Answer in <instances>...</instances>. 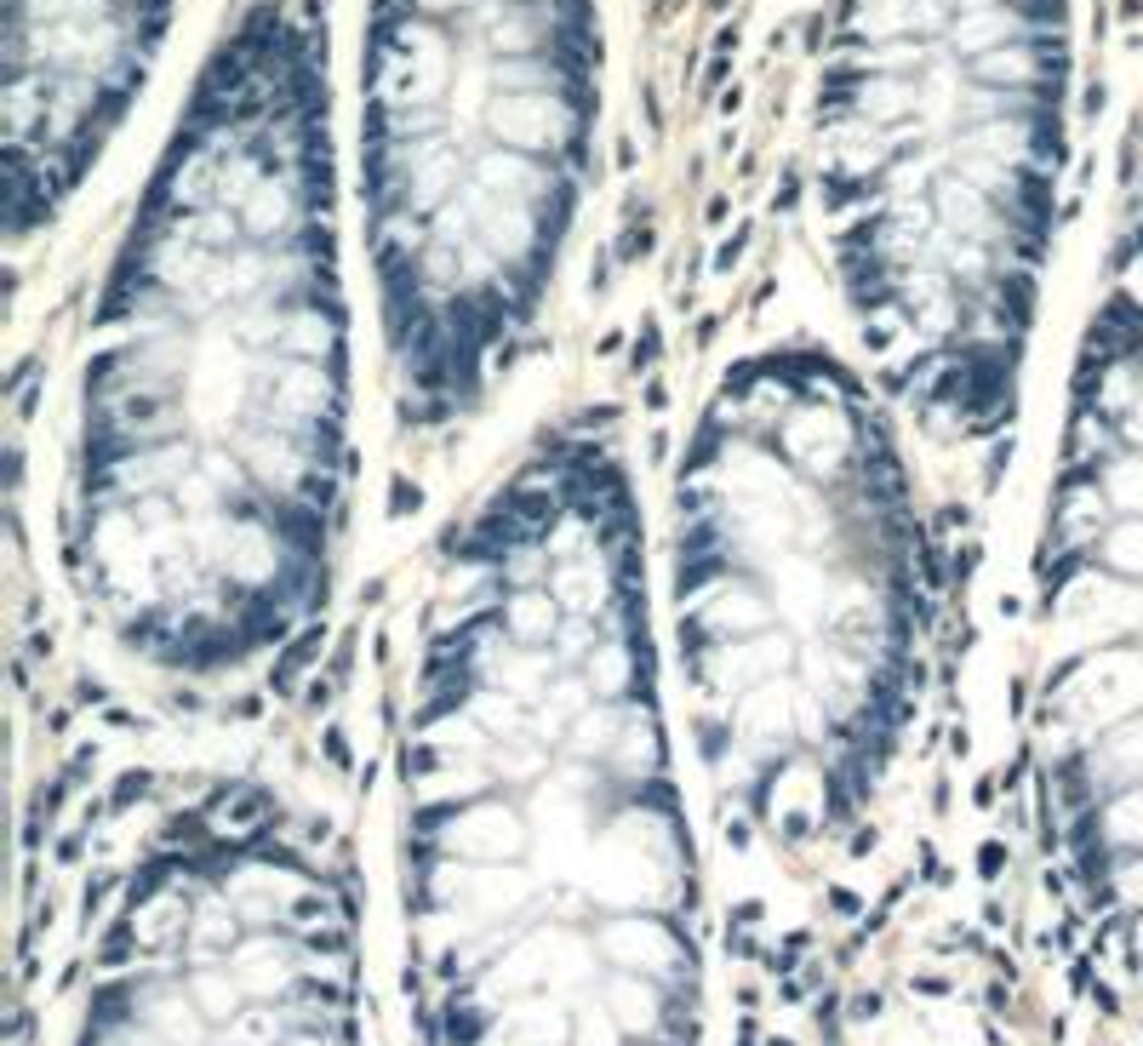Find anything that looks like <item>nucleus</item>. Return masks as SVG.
Wrapping results in <instances>:
<instances>
[{
  "label": "nucleus",
  "mask_w": 1143,
  "mask_h": 1046,
  "mask_svg": "<svg viewBox=\"0 0 1143 1046\" xmlns=\"http://www.w3.org/2000/svg\"><path fill=\"white\" fill-rule=\"evenodd\" d=\"M401 869L423 1046H698V875L646 515L561 418L446 526L412 601Z\"/></svg>",
  "instance_id": "f257e3e1"
},
{
  "label": "nucleus",
  "mask_w": 1143,
  "mask_h": 1046,
  "mask_svg": "<svg viewBox=\"0 0 1143 1046\" xmlns=\"http://www.w3.org/2000/svg\"><path fill=\"white\" fill-rule=\"evenodd\" d=\"M309 35L206 69L98 286L58 498L63 584L143 675H258L321 624L355 498V315Z\"/></svg>",
  "instance_id": "f03ea898"
},
{
  "label": "nucleus",
  "mask_w": 1143,
  "mask_h": 1046,
  "mask_svg": "<svg viewBox=\"0 0 1143 1046\" xmlns=\"http://www.w3.org/2000/svg\"><path fill=\"white\" fill-rule=\"evenodd\" d=\"M898 412L823 343L703 389L669 481L663 618L726 835L852 829L921 709L932 561Z\"/></svg>",
  "instance_id": "7ed1b4c3"
},
{
  "label": "nucleus",
  "mask_w": 1143,
  "mask_h": 1046,
  "mask_svg": "<svg viewBox=\"0 0 1143 1046\" xmlns=\"http://www.w3.org/2000/svg\"><path fill=\"white\" fill-rule=\"evenodd\" d=\"M1063 0H852L823 218L869 383L949 452L1018 418L1058 178Z\"/></svg>",
  "instance_id": "20e7f679"
},
{
  "label": "nucleus",
  "mask_w": 1143,
  "mask_h": 1046,
  "mask_svg": "<svg viewBox=\"0 0 1143 1046\" xmlns=\"http://www.w3.org/2000/svg\"><path fill=\"white\" fill-rule=\"evenodd\" d=\"M589 0H383L366 206L389 406L475 423L555 292L589 138Z\"/></svg>",
  "instance_id": "39448f33"
},
{
  "label": "nucleus",
  "mask_w": 1143,
  "mask_h": 1046,
  "mask_svg": "<svg viewBox=\"0 0 1143 1046\" xmlns=\"http://www.w3.org/2000/svg\"><path fill=\"white\" fill-rule=\"evenodd\" d=\"M1029 726L1046 846L1143 972V206L1069 355L1029 566Z\"/></svg>",
  "instance_id": "423d86ee"
},
{
  "label": "nucleus",
  "mask_w": 1143,
  "mask_h": 1046,
  "mask_svg": "<svg viewBox=\"0 0 1143 1046\" xmlns=\"http://www.w3.org/2000/svg\"><path fill=\"white\" fill-rule=\"evenodd\" d=\"M166 0H18L12 6V235H29L81 183L121 115Z\"/></svg>",
  "instance_id": "0eeeda50"
}]
</instances>
